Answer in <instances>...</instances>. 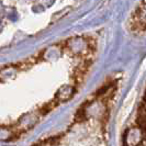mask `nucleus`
<instances>
[{
  "instance_id": "obj_1",
  "label": "nucleus",
  "mask_w": 146,
  "mask_h": 146,
  "mask_svg": "<svg viewBox=\"0 0 146 146\" xmlns=\"http://www.w3.org/2000/svg\"><path fill=\"white\" fill-rule=\"evenodd\" d=\"M100 48L96 32L46 45L0 67V142H17L80 92Z\"/></svg>"
},
{
  "instance_id": "obj_2",
  "label": "nucleus",
  "mask_w": 146,
  "mask_h": 146,
  "mask_svg": "<svg viewBox=\"0 0 146 146\" xmlns=\"http://www.w3.org/2000/svg\"><path fill=\"white\" fill-rule=\"evenodd\" d=\"M123 75L111 74L78 106L63 131L46 135L31 146H109L110 123Z\"/></svg>"
},
{
  "instance_id": "obj_3",
  "label": "nucleus",
  "mask_w": 146,
  "mask_h": 146,
  "mask_svg": "<svg viewBox=\"0 0 146 146\" xmlns=\"http://www.w3.org/2000/svg\"><path fill=\"white\" fill-rule=\"evenodd\" d=\"M121 146H146V88L135 115L124 130Z\"/></svg>"
},
{
  "instance_id": "obj_4",
  "label": "nucleus",
  "mask_w": 146,
  "mask_h": 146,
  "mask_svg": "<svg viewBox=\"0 0 146 146\" xmlns=\"http://www.w3.org/2000/svg\"><path fill=\"white\" fill-rule=\"evenodd\" d=\"M129 29L136 34L146 32V2H141L132 12L129 19Z\"/></svg>"
}]
</instances>
